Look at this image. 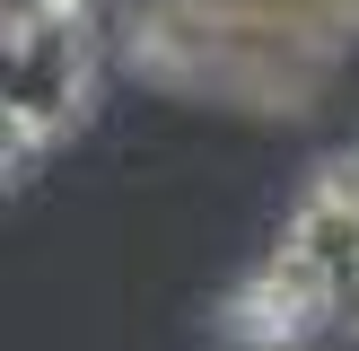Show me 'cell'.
I'll return each instance as SVG.
<instances>
[{
    "mask_svg": "<svg viewBox=\"0 0 359 351\" xmlns=\"http://www.w3.org/2000/svg\"><path fill=\"white\" fill-rule=\"evenodd\" d=\"M325 307H333V290L307 272V263H290V255H272L255 281L237 290V307H228V325L245 333L255 351H290V343H307L316 325H325Z\"/></svg>",
    "mask_w": 359,
    "mask_h": 351,
    "instance_id": "cell-2",
    "label": "cell"
},
{
    "mask_svg": "<svg viewBox=\"0 0 359 351\" xmlns=\"http://www.w3.org/2000/svg\"><path fill=\"white\" fill-rule=\"evenodd\" d=\"M44 140H53V132L27 114V105H18V97H0V193H9L18 176L35 167V150H44Z\"/></svg>",
    "mask_w": 359,
    "mask_h": 351,
    "instance_id": "cell-3",
    "label": "cell"
},
{
    "mask_svg": "<svg viewBox=\"0 0 359 351\" xmlns=\"http://www.w3.org/2000/svg\"><path fill=\"white\" fill-rule=\"evenodd\" d=\"M351 298H359V290H351Z\"/></svg>",
    "mask_w": 359,
    "mask_h": 351,
    "instance_id": "cell-4",
    "label": "cell"
},
{
    "mask_svg": "<svg viewBox=\"0 0 359 351\" xmlns=\"http://www.w3.org/2000/svg\"><path fill=\"white\" fill-rule=\"evenodd\" d=\"M280 255L307 263L333 298L359 290V158H351V167H325L307 185V202H298L290 228H280Z\"/></svg>",
    "mask_w": 359,
    "mask_h": 351,
    "instance_id": "cell-1",
    "label": "cell"
}]
</instances>
